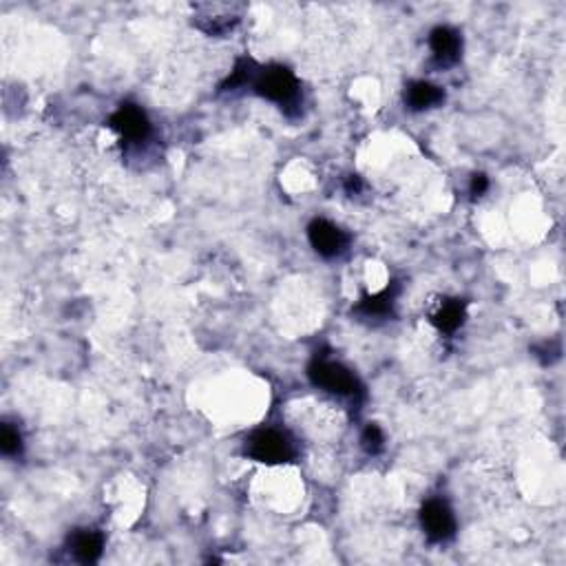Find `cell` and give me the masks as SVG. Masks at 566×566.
Listing matches in <instances>:
<instances>
[{
  "instance_id": "6da1fadb",
  "label": "cell",
  "mask_w": 566,
  "mask_h": 566,
  "mask_svg": "<svg viewBox=\"0 0 566 566\" xmlns=\"http://www.w3.org/2000/svg\"><path fill=\"white\" fill-rule=\"evenodd\" d=\"M253 91L263 100L275 102L286 115L299 113L301 106V85L295 73L283 64L257 67L253 78Z\"/></svg>"
},
{
  "instance_id": "7a4b0ae2",
  "label": "cell",
  "mask_w": 566,
  "mask_h": 566,
  "mask_svg": "<svg viewBox=\"0 0 566 566\" xmlns=\"http://www.w3.org/2000/svg\"><path fill=\"white\" fill-rule=\"evenodd\" d=\"M246 456L263 465H286L296 456L295 440L277 427H262L246 438Z\"/></svg>"
},
{
  "instance_id": "3957f363",
  "label": "cell",
  "mask_w": 566,
  "mask_h": 566,
  "mask_svg": "<svg viewBox=\"0 0 566 566\" xmlns=\"http://www.w3.org/2000/svg\"><path fill=\"white\" fill-rule=\"evenodd\" d=\"M308 377L312 380L314 387L323 389V392L334 394V396L343 398H354L361 394V383L356 379V374L350 368H345L338 361L326 359V356H317V359L310 363Z\"/></svg>"
},
{
  "instance_id": "277c9868",
  "label": "cell",
  "mask_w": 566,
  "mask_h": 566,
  "mask_svg": "<svg viewBox=\"0 0 566 566\" xmlns=\"http://www.w3.org/2000/svg\"><path fill=\"white\" fill-rule=\"evenodd\" d=\"M420 527L431 542H447L456 533V516L445 500L431 498L420 509Z\"/></svg>"
},
{
  "instance_id": "5b68a950",
  "label": "cell",
  "mask_w": 566,
  "mask_h": 566,
  "mask_svg": "<svg viewBox=\"0 0 566 566\" xmlns=\"http://www.w3.org/2000/svg\"><path fill=\"white\" fill-rule=\"evenodd\" d=\"M109 127L127 144H144L151 137V122L137 104H122L109 120Z\"/></svg>"
},
{
  "instance_id": "8992f818",
  "label": "cell",
  "mask_w": 566,
  "mask_h": 566,
  "mask_svg": "<svg viewBox=\"0 0 566 566\" xmlns=\"http://www.w3.org/2000/svg\"><path fill=\"white\" fill-rule=\"evenodd\" d=\"M308 239L310 246H312L321 257L332 259L338 257V254L347 248L350 237L345 235V230L338 229L337 224H332V221L314 220L312 224L308 226Z\"/></svg>"
},
{
  "instance_id": "52a82bcc",
  "label": "cell",
  "mask_w": 566,
  "mask_h": 566,
  "mask_svg": "<svg viewBox=\"0 0 566 566\" xmlns=\"http://www.w3.org/2000/svg\"><path fill=\"white\" fill-rule=\"evenodd\" d=\"M429 49L438 67H452L461 60L462 36L454 27L440 25L429 34Z\"/></svg>"
},
{
  "instance_id": "ba28073f",
  "label": "cell",
  "mask_w": 566,
  "mask_h": 566,
  "mask_svg": "<svg viewBox=\"0 0 566 566\" xmlns=\"http://www.w3.org/2000/svg\"><path fill=\"white\" fill-rule=\"evenodd\" d=\"M102 549H104V537L96 529H80L69 540V551L73 554V560L82 564H94L100 560Z\"/></svg>"
},
{
  "instance_id": "9c48e42d",
  "label": "cell",
  "mask_w": 566,
  "mask_h": 566,
  "mask_svg": "<svg viewBox=\"0 0 566 566\" xmlns=\"http://www.w3.org/2000/svg\"><path fill=\"white\" fill-rule=\"evenodd\" d=\"M445 100V91L438 85H431V82L416 80L412 82L405 89V104L412 111H427L438 106Z\"/></svg>"
},
{
  "instance_id": "30bf717a",
  "label": "cell",
  "mask_w": 566,
  "mask_h": 566,
  "mask_svg": "<svg viewBox=\"0 0 566 566\" xmlns=\"http://www.w3.org/2000/svg\"><path fill=\"white\" fill-rule=\"evenodd\" d=\"M467 317V304L461 299H447L438 305L434 314H431V323L438 328L440 332L454 334L458 328L465 323Z\"/></svg>"
},
{
  "instance_id": "8fae6325",
  "label": "cell",
  "mask_w": 566,
  "mask_h": 566,
  "mask_svg": "<svg viewBox=\"0 0 566 566\" xmlns=\"http://www.w3.org/2000/svg\"><path fill=\"white\" fill-rule=\"evenodd\" d=\"M394 299H396V292H394L392 287H387V290L377 292V295L365 296V299L356 305L354 312L359 314V317L370 319V321H372V319H387L392 317L394 312V304H396Z\"/></svg>"
},
{
  "instance_id": "7c38bea8",
  "label": "cell",
  "mask_w": 566,
  "mask_h": 566,
  "mask_svg": "<svg viewBox=\"0 0 566 566\" xmlns=\"http://www.w3.org/2000/svg\"><path fill=\"white\" fill-rule=\"evenodd\" d=\"M0 449H3L4 456H18L22 452V436L18 427L3 423L0 427Z\"/></svg>"
},
{
  "instance_id": "4fadbf2b",
  "label": "cell",
  "mask_w": 566,
  "mask_h": 566,
  "mask_svg": "<svg viewBox=\"0 0 566 566\" xmlns=\"http://www.w3.org/2000/svg\"><path fill=\"white\" fill-rule=\"evenodd\" d=\"M361 445H363V449L368 454H380L385 447V436L383 431H380L379 425H368L363 429V436H361Z\"/></svg>"
},
{
  "instance_id": "5bb4252c",
  "label": "cell",
  "mask_w": 566,
  "mask_h": 566,
  "mask_svg": "<svg viewBox=\"0 0 566 566\" xmlns=\"http://www.w3.org/2000/svg\"><path fill=\"white\" fill-rule=\"evenodd\" d=\"M487 190H489V179H487V175H482V173L473 175L471 184H470V193L473 195V197H482Z\"/></svg>"
},
{
  "instance_id": "9a60e30c",
  "label": "cell",
  "mask_w": 566,
  "mask_h": 566,
  "mask_svg": "<svg viewBox=\"0 0 566 566\" xmlns=\"http://www.w3.org/2000/svg\"><path fill=\"white\" fill-rule=\"evenodd\" d=\"M361 188H363V184H361V179L356 178V175H352V178L347 179L345 190H347V193H350V195H359Z\"/></svg>"
}]
</instances>
